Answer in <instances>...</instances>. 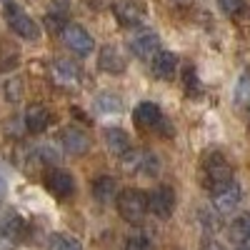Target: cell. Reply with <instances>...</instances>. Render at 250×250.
Wrapping results in <instances>:
<instances>
[{
	"label": "cell",
	"instance_id": "6da1fadb",
	"mask_svg": "<svg viewBox=\"0 0 250 250\" xmlns=\"http://www.w3.org/2000/svg\"><path fill=\"white\" fill-rule=\"evenodd\" d=\"M118 200V213L123 220H128L133 225L143 223V218L148 215V193L138 190V188H125L123 193L115 195Z\"/></svg>",
	"mask_w": 250,
	"mask_h": 250
},
{
	"label": "cell",
	"instance_id": "7a4b0ae2",
	"mask_svg": "<svg viewBox=\"0 0 250 250\" xmlns=\"http://www.w3.org/2000/svg\"><path fill=\"white\" fill-rule=\"evenodd\" d=\"M203 178H205V185L210 193L233 180V168H230V163L225 160L223 153H210L203 160Z\"/></svg>",
	"mask_w": 250,
	"mask_h": 250
},
{
	"label": "cell",
	"instance_id": "3957f363",
	"mask_svg": "<svg viewBox=\"0 0 250 250\" xmlns=\"http://www.w3.org/2000/svg\"><path fill=\"white\" fill-rule=\"evenodd\" d=\"M120 168L130 175H155L158 173V158L150 150L128 148L120 155Z\"/></svg>",
	"mask_w": 250,
	"mask_h": 250
},
{
	"label": "cell",
	"instance_id": "277c9868",
	"mask_svg": "<svg viewBox=\"0 0 250 250\" xmlns=\"http://www.w3.org/2000/svg\"><path fill=\"white\" fill-rule=\"evenodd\" d=\"M5 20H8V28L18 35V38H23V40H35L40 35L38 25H35V20L20 8L18 3H5Z\"/></svg>",
	"mask_w": 250,
	"mask_h": 250
},
{
	"label": "cell",
	"instance_id": "5b68a950",
	"mask_svg": "<svg viewBox=\"0 0 250 250\" xmlns=\"http://www.w3.org/2000/svg\"><path fill=\"white\" fill-rule=\"evenodd\" d=\"M60 35H62V43H65V45H68L75 55H80V58L90 55L93 48H95L93 35L83 28V25H65V28L60 30Z\"/></svg>",
	"mask_w": 250,
	"mask_h": 250
},
{
	"label": "cell",
	"instance_id": "8992f818",
	"mask_svg": "<svg viewBox=\"0 0 250 250\" xmlns=\"http://www.w3.org/2000/svg\"><path fill=\"white\" fill-rule=\"evenodd\" d=\"M175 210V193L168 185H158L153 193H148V213H153L155 218L165 220L170 218Z\"/></svg>",
	"mask_w": 250,
	"mask_h": 250
},
{
	"label": "cell",
	"instance_id": "52a82bcc",
	"mask_svg": "<svg viewBox=\"0 0 250 250\" xmlns=\"http://www.w3.org/2000/svg\"><path fill=\"white\" fill-rule=\"evenodd\" d=\"M240 200H243V190H240V185L235 180L225 183V185L218 188V190H213V208H215V213H220V215L233 213L235 208L240 205Z\"/></svg>",
	"mask_w": 250,
	"mask_h": 250
},
{
	"label": "cell",
	"instance_id": "ba28073f",
	"mask_svg": "<svg viewBox=\"0 0 250 250\" xmlns=\"http://www.w3.org/2000/svg\"><path fill=\"white\" fill-rule=\"evenodd\" d=\"M50 80L60 88H75V85H80L83 73H80V68L75 65V62L60 58V60L50 62Z\"/></svg>",
	"mask_w": 250,
	"mask_h": 250
},
{
	"label": "cell",
	"instance_id": "9c48e42d",
	"mask_svg": "<svg viewBox=\"0 0 250 250\" xmlns=\"http://www.w3.org/2000/svg\"><path fill=\"white\" fill-rule=\"evenodd\" d=\"M113 15L123 28H138L145 18V8L138 0H118L113 5Z\"/></svg>",
	"mask_w": 250,
	"mask_h": 250
},
{
	"label": "cell",
	"instance_id": "30bf717a",
	"mask_svg": "<svg viewBox=\"0 0 250 250\" xmlns=\"http://www.w3.org/2000/svg\"><path fill=\"white\" fill-rule=\"evenodd\" d=\"M45 188L55 195V198H70L75 193V180L68 170L62 168H53L45 173Z\"/></svg>",
	"mask_w": 250,
	"mask_h": 250
},
{
	"label": "cell",
	"instance_id": "8fae6325",
	"mask_svg": "<svg viewBox=\"0 0 250 250\" xmlns=\"http://www.w3.org/2000/svg\"><path fill=\"white\" fill-rule=\"evenodd\" d=\"M130 50L135 58L140 60H150L158 50H160V38L153 30H140L130 38Z\"/></svg>",
	"mask_w": 250,
	"mask_h": 250
},
{
	"label": "cell",
	"instance_id": "7c38bea8",
	"mask_svg": "<svg viewBox=\"0 0 250 250\" xmlns=\"http://www.w3.org/2000/svg\"><path fill=\"white\" fill-rule=\"evenodd\" d=\"M58 143L70 155H83V153L90 150V138L83 133V130H78V128H62L58 133Z\"/></svg>",
	"mask_w": 250,
	"mask_h": 250
},
{
	"label": "cell",
	"instance_id": "4fadbf2b",
	"mask_svg": "<svg viewBox=\"0 0 250 250\" xmlns=\"http://www.w3.org/2000/svg\"><path fill=\"white\" fill-rule=\"evenodd\" d=\"M150 70L158 80H170L178 73V55L168 50H158L150 58Z\"/></svg>",
	"mask_w": 250,
	"mask_h": 250
},
{
	"label": "cell",
	"instance_id": "5bb4252c",
	"mask_svg": "<svg viewBox=\"0 0 250 250\" xmlns=\"http://www.w3.org/2000/svg\"><path fill=\"white\" fill-rule=\"evenodd\" d=\"M50 120H53V115H50V110H48L45 105H30V108L25 110V118H23L25 130L33 133V135H40L43 130H48Z\"/></svg>",
	"mask_w": 250,
	"mask_h": 250
},
{
	"label": "cell",
	"instance_id": "9a60e30c",
	"mask_svg": "<svg viewBox=\"0 0 250 250\" xmlns=\"http://www.w3.org/2000/svg\"><path fill=\"white\" fill-rule=\"evenodd\" d=\"M133 120H135L138 128L153 130L163 120V113H160V108L155 105V103H140V105H135V110H133Z\"/></svg>",
	"mask_w": 250,
	"mask_h": 250
},
{
	"label": "cell",
	"instance_id": "2e32d148",
	"mask_svg": "<svg viewBox=\"0 0 250 250\" xmlns=\"http://www.w3.org/2000/svg\"><path fill=\"white\" fill-rule=\"evenodd\" d=\"M25 235V220L15 215V213H8L0 218V240L5 243H18L20 238Z\"/></svg>",
	"mask_w": 250,
	"mask_h": 250
},
{
	"label": "cell",
	"instance_id": "e0dca14e",
	"mask_svg": "<svg viewBox=\"0 0 250 250\" xmlns=\"http://www.w3.org/2000/svg\"><path fill=\"white\" fill-rule=\"evenodd\" d=\"M98 68H100L103 73L120 75V73L125 70V58H123V53H120L118 48L105 45V48L100 50V55H98Z\"/></svg>",
	"mask_w": 250,
	"mask_h": 250
},
{
	"label": "cell",
	"instance_id": "ac0fdd59",
	"mask_svg": "<svg viewBox=\"0 0 250 250\" xmlns=\"http://www.w3.org/2000/svg\"><path fill=\"white\" fill-rule=\"evenodd\" d=\"M103 140H105L108 150L113 155H118V158L130 148V138H128V133H125L123 128H105L103 130Z\"/></svg>",
	"mask_w": 250,
	"mask_h": 250
},
{
	"label": "cell",
	"instance_id": "d6986e66",
	"mask_svg": "<svg viewBox=\"0 0 250 250\" xmlns=\"http://www.w3.org/2000/svg\"><path fill=\"white\" fill-rule=\"evenodd\" d=\"M115 195H118V185H115V180L110 175H100V178L93 180V198L98 203L108 205V203L115 200Z\"/></svg>",
	"mask_w": 250,
	"mask_h": 250
},
{
	"label": "cell",
	"instance_id": "ffe728a7",
	"mask_svg": "<svg viewBox=\"0 0 250 250\" xmlns=\"http://www.w3.org/2000/svg\"><path fill=\"white\" fill-rule=\"evenodd\" d=\"M230 238L240 248H250V213H243L240 218L233 220L230 225Z\"/></svg>",
	"mask_w": 250,
	"mask_h": 250
},
{
	"label": "cell",
	"instance_id": "44dd1931",
	"mask_svg": "<svg viewBox=\"0 0 250 250\" xmlns=\"http://www.w3.org/2000/svg\"><path fill=\"white\" fill-rule=\"evenodd\" d=\"M95 108L100 113H120L123 110V100L115 93H100L95 98Z\"/></svg>",
	"mask_w": 250,
	"mask_h": 250
},
{
	"label": "cell",
	"instance_id": "7402d4cb",
	"mask_svg": "<svg viewBox=\"0 0 250 250\" xmlns=\"http://www.w3.org/2000/svg\"><path fill=\"white\" fill-rule=\"evenodd\" d=\"M48 250H83V245L65 233H53L48 240Z\"/></svg>",
	"mask_w": 250,
	"mask_h": 250
},
{
	"label": "cell",
	"instance_id": "603a6c76",
	"mask_svg": "<svg viewBox=\"0 0 250 250\" xmlns=\"http://www.w3.org/2000/svg\"><path fill=\"white\" fill-rule=\"evenodd\" d=\"M235 103L243 108H250V73H243L235 85Z\"/></svg>",
	"mask_w": 250,
	"mask_h": 250
},
{
	"label": "cell",
	"instance_id": "cb8c5ba5",
	"mask_svg": "<svg viewBox=\"0 0 250 250\" xmlns=\"http://www.w3.org/2000/svg\"><path fill=\"white\" fill-rule=\"evenodd\" d=\"M218 5L228 18H238L245 13V0H218Z\"/></svg>",
	"mask_w": 250,
	"mask_h": 250
},
{
	"label": "cell",
	"instance_id": "d4e9b609",
	"mask_svg": "<svg viewBox=\"0 0 250 250\" xmlns=\"http://www.w3.org/2000/svg\"><path fill=\"white\" fill-rule=\"evenodd\" d=\"M183 85H185V90L190 93L193 98H198V95L203 93L200 83H198V75H195V68H188V70L183 73Z\"/></svg>",
	"mask_w": 250,
	"mask_h": 250
},
{
	"label": "cell",
	"instance_id": "484cf974",
	"mask_svg": "<svg viewBox=\"0 0 250 250\" xmlns=\"http://www.w3.org/2000/svg\"><path fill=\"white\" fill-rule=\"evenodd\" d=\"M125 250H155V245L148 235H133L128 243H125Z\"/></svg>",
	"mask_w": 250,
	"mask_h": 250
},
{
	"label": "cell",
	"instance_id": "4316f807",
	"mask_svg": "<svg viewBox=\"0 0 250 250\" xmlns=\"http://www.w3.org/2000/svg\"><path fill=\"white\" fill-rule=\"evenodd\" d=\"M35 155H38V163L40 165H55L60 158L53 148H48V145H40V148H35Z\"/></svg>",
	"mask_w": 250,
	"mask_h": 250
},
{
	"label": "cell",
	"instance_id": "83f0119b",
	"mask_svg": "<svg viewBox=\"0 0 250 250\" xmlns=\"http://www.w3.org/2000/svg\"><path fill=\"white\" fill-rule=\"evenodd\" d=\"M5 95H8V100H13V103L23 98V80H18V78L8 80V85H5Z\"/></svg>",
	"mask_w": 250,
	"mask_h": 250
},
{
	"label": "cell",
	"instance_id": "f1b7e54d",
	"mask_svg": "<svg viewBox=\"0 0 250 250\" xmlns=\"http://www.w3.org/2000/svg\"><path fill=\"white\" fill-rule=\"evenodd\" d=\"M50 13H53V15H58V18H65V15L70 13V0H53Z\"/></svg>",
	"mask_w": 250,
	"mask_h": 250
},
{
	"label": "cell",
	"instance_id": "f546056e",
	"mask_svg": "<svg viewBox=\"0 0 250 250\" xmlns=\"http://www.w3.org/2000/svg\"><path fill=\"white\" fill-rule=\"evenodd\" d=\"M200 223L208 228V230H218V223H215V215H208V213H200Z\"/></svg>",
	"mask_w": 250,
	"mask_h": 250
},
{
	"label": "cell",
	"instance_id": "4dcf8cb0",
	"mask_svg": "<svg viewBox=\"0 0 250 250\" xmlns=\"http://www.w3.org/2000/svg\"><path fill=\"white\" fill-rule=\"evenodd\" d=\"M200 250H225V248H223V245H218V243H213V240H208Z\"/></svg>",
	"mask_w": 250,
	"mask_h": 250
},
{
	"label": "cell",
	"instance_id": "1f68e13d",
	"mask_svg": "<svg viewBox=\"0 0 250 250\" xmlns=\"http://www.w3.org/2000/svg\"><path fill=\"white\" fill-rule=\"evenodd\" d=\"M3 193H5V180H3V175H0V198H3Z\"/></svg>",
	"mask_w": 250,
	"mask_h": 250
},
{
	"label": "cell",
	"instance_id": "d6a6232c",
	"mask_svg": "<svg viewBox=\"0 0 250 250\" xmlns=\"http://www.w3.org/2000/svg\"><path fill=\"white\" fill-rule=\"evenodd\" d=\"M240 250H250V248H240Z\"/></svg>",
	"mask_w": 250,
	"mask_h": 250
}]
</instances>
